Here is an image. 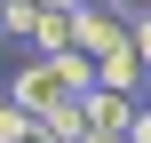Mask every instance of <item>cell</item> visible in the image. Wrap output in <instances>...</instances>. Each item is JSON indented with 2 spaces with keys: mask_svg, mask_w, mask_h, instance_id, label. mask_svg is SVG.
I'll return each mask as SVG.
<instances>
[{
  "mask_svg": "<svg viewBox=\"0 0 151 143\" xmlns=\"http://www.w3.org/2000/svg\"><path fill=\"white\" fill-rule=\"evenodd\" d=\"M8 103H24V111H48V103H64V80H56V56H24L16 72H8Z\"/></svg>",
  "mask_w": 151,
  "mask_h": 143,
  "instance_id": "1",
  "label": "cell"
},
{
  "mask_svg": "<svg viewBox=\"0 0 151 143\" xmlns=\"http://www.w3.org/2000/svg\"><path fill=\"white\" fill-rule=\"evenodd\" d=\"M80 111H88V127H104V135H127V127H135V96H111V88H88Z\"/></svg>",
  "mask_w": 151,
  "mask_h": 143,
  "instance_id": "2",
  "label": "cell"
},
{
  "mask_svg": "<svg viewBox=\"0 0 151 143\" xmlns=\"http://www.w3.org/2000/svg\"><path fill=\"white\" fill-rule=\"evenodd\" d=\"M32 119H40V143H80V135H88L80 96H64V103H48V111H32Z\"/></svg>",
  "mask_w": 151,
  "mask_h": 143,
  "instance_id": "3",
  "label": "cell"
},
{
  "mask_svg": "<svg viewBox=\"0 0 151 143\" xmlns=\"http://www.w3.org/2000/svg\"><path fill=\"white\" fill-rule=\"evenodd\" d=\"M40 16H48V8H40V0H8V8H0V32H8V40H24V48H32V32H40Z\"/></svg>",
  "mask_w": 151,
  "mask_h": 143,
  "instance_id": "4",
  "label": "cell"
},
{
  "mask_svg": "<svg viewBox=\"0 0 151 143\" xmlns=\"http://www.w3.org/2000/svg\"><path fill=\"white\" fill-rule=\"evenodd\" d=\"M127 32H135V56H143V72H151V8H143V16H127Z\"/></svg>",
  "mask_w": 151,
  "mask_h": 143,
  "instance_id": "5",
  "label": "cell"
},
{
  "mask_svg": "<svg viewBox=\"0 0 151 143\" xmlns=\"http://www.w3.org/2000/svg\"><path fill=\"white\" fill-rule=\"evenodd\" d=\"M135 143H151V103H135V127H127Z\"/></svg>",
  "mask_w": 151,
  "mask_h": 143,
  "instance_id": "6",
  "label": "cell"
},
{
  "mask_svg": "<svg viewBox=\"0 0 151 143\" xmlns=\"http://www.w3.org/2000/svg\"><path fill=\"white\" fill-rule=\"evenodd\" d=\"M80 143H135V135H104V127H88V135H80Z\"/></svg>",
  "mask_w": 151,
  "mask_h": 143,
  "instance_id": "7",
  "label": "cell"
},
{
  "mask_svg": "<svg viewBox=\"0 0 151 143\" xmlns=\"http://www.w3.org/2000/svg\"><path fill=\"white\" fill-rule=\"evenodd\" d=\"M143 8H151V0H119V16H143Z\"/></svg>",
  "mask_w": 151,
  "mask_h": 143,
  "instance_id": "8",
  "label": "cell"
},
{
  "mask_svg": "<svg viewBox=\"0 0 151 143\" xmlns=\"http://www.w3.org/2000/svg\"><path fill=\"white\" fill-rule=\"evenodd\" d=\"M40 8H64V16H72V8H80V0H40Z\"/></svg>",
  "mask_w": 151,
  "mask_h": 143,
  "instance_id": "9",
  "label": "cell"
},
{
  "mask_svg": "<svg viewBox=\"0 0 151 143\" xmlns=\"http://www.w3.org/2000/svg\"><path fill=\"white\" fill-rule=\"evenodd\" d=\"M80 8H119V0H80Z\"/></svg>",
  "mask_w": 151,
  "mask_h": 143,
  "instance_id": "10",
  "label": "cell"
},
{
  "mask_svg": "<svg viewBox=\"0 0 151 143\" xmlns=\"http://www.w3.org/2000/svg\"><path fill=\"white\" fill-rule=\"evenodd\" d=\"M0 8H8V0H0Z\"/></svg>",
  "mask_w": 151,
  "mask_h": 143,
  "instance_id": "11",
  "label": "cell"
}]
</instances>
